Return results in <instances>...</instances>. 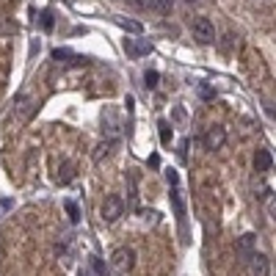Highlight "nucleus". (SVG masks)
<instances>
[{
    "mask_svg": "<svg viewBox=\"0 0 276 276\" xmlns=\"http://www.w3.org/2000/svg\"><path fill=\"white\" fill-rule=\"evenodd\" d=\"M133 265H136V251L127 249V246H122V249H116L114 254H111V268H114L116 273L125 276L127 271H133Z\"/></svg>",
    "mask_w": 276,
    "mask_h": 276,
    "instance_id": "nucleus-1",
    "label": "nucleus"
},
{
    "mask_svg": "<svg viewBox=\"0 0 276 276\" xmlns=\"http://www.w3.org/2000/svg\"><path fill=\"white\" fill-rule=\"evenodd\" d=\"M191 33H193V39H196L199 44L215 42V25L207 20V17H196V20L191 22Z\"/></svg>",
    "mask_w": 276,
    "mask_h": 276,
    "instance_id": "nucleus-2",
    "label": "nucleus"
},
{
    "mask_svg": "<svg viewBox=\"0 0 276 276\" xmlns=\"http://www.w3.org/2000/svg\"><path fill=\"white\" fill-rule=\"evenodd\" d=\"M99 213H102V218L108 221V224L119 221L122 215H125V202H122V196H116V193L105 196V202H102V207H99Z\"/></svg>",
    "mask_w": 276,
    "mask_h": 276,
    "instance_id": "nucleus-3",
    "label": "nucleus"
},
{
    "mask_svg": "<svg viewBox=\"0 0 276 276\" xmlns=\"http://www.w3.org/2000/svg\"><path fill=\"white\" fill-rule=\"evenodd\" d=\"M254 246H257V235L254 232H246V235L238 238V243H235V254H238V260L243 262V265H249V260L257 254Z\"/></svg>",
    "mask_w": 276,
    "mask_h": 276,
    "instance_id": "nucleus-4",
    "label": "nucleus"
},
{
    "mask_svg": "<svg viewBox=\"0 0 276 276\" xmlns=\"http://www.w3.org/2000/svg\"><path fill=\"white\" fill-rule=\"evenodd\" d=\"M224 141H227V130L215 125V127H210V130L204 133V149L215 152V149H221V146H224Z\"/></svg>",
    "mask_w": 276,
    "mask_h": 276,
    "instance_id": "nucleus-5",
    "label": "nucleus"
},
{
    "mask_svg": "<svg viewBox=\"0 0 276 276\" xmlns=\"http://www.w3.org/2000/svg\"><path fill=\"white\" fill-rule=\"evenodd\" d=\"M125 52L130 58H141V56H149L152 44L146 39H125Z\"/></svg>",
    "mask_w": 276,
    "mask_h": 276,
    "instance_id": "nucleus-6",
    "label": "nucleus"
},
{
    "mask_svg": "<svg viewBox=\"0 0 276 276\" xmlns=\"http://www.w3.org/2000/svg\"><path fill=\"white\" fill-rule=\"evenodd\" d=\"M249 276H271V262L265 254H254L249 260Z\"/></svg>",
    "mask_w": 276,
    "mask_h": 276,
    "instance_id": "nucleus-7",
    "label": "nucleus"
},
{
    "mask_svg": "<svg viewBox=\"0 0 276 276\" xmlns=\"http://www.w3.org/2000/svg\"><path fill=\"white\" fill-rule=\"evenodd\" d=\"M52 61H64V64H86L89 58H86V56H78V52H72L69 47H56V50H52Z\"/></svg>",
    "mask_w": 276,
    "mask_h": 276,
    "instance_id": "nucleus-8",
    "label": "nucleus"
},
{
    "mask_svg": "<svg viewBox=\"0 0 276 276\" xmlns=\"http://www.w3.org/2000/svg\"><path fill=\"white\" fill-rule=\"evenodd\" d=\"M271 166H273V157H271V152L268 149H257L254 152V172H260V174H265V172H271Z\"/></svg>",
    "mask_w": 276,
    "mask_h": 276,
    "instance_id": "nucleus-9",
    "label": "nucleus"
},
{
    "mask_svg": "<svg viewBox=\"0 0 276 276\" xmlns=\"http://www.w3.org/2000/svg\"><path fill=\"white\" fill-rule=\"evenodd\" d=\"M169 199H172V207H174V215H177V221L183 224V221H185V204H183V196H180V191H177V188H172Z\"/></svg>",
    "mask_w": 276,
    "mask_h": 276,
    "instance_id": "nucleus-10",
    "label": "nucleus"
},
{
    "mask_svg": "<svg viewBox=\"0 0 276 276\" xmlns=\"http://www.w3.org/2000/svg\"><path fill=\"white\" fill-rule=\"evenodd\" d=\"M64 207H67L69 221H72V224H80V207H78V202H75V199H67V202H64Z\"/></svg>",
    "mask_w": 276,
    "mask_h": 276,
    "instance_id": "nucleus-11",
    "label": "nucleus"
},
{
    "mask_svg": "<svg viewBox=\"0 0 276 276\" xmlns=\"http://www.w3.org/2000/svg\"><path fill=\"white\" fill-rule=\"evenodd\" d=\"M157 133H160V144H163V146L172 144L174 130H172V125H169V122H160V125H157Z\"/></svg>",
    "mask_w": 276,
    "mask_h": 276,
    "instance_id": "nucleus-12",
    "label": "nucleus"
},
{
    "mask_svg": "<svg viewBox=\"0 0 276 276\" xmlns=\"http://www.w3.org/2000/svg\"><path fill=\"white\" fill-rule=\"evenodd\" d=\"M72 180H75V163H64L61 174H58V183L67 185V183H72Z\"/></svg>",
    "mask_w": 276,
    "mask_h": 276,
    "instance_id": "nucleus-13",
    "label": "nucleus"
},
{
    "mask_svg": "<svg viewBox=\"0 0 276 276\" xmlns=\"http://www.w3.org/2000/svg\"><path fill=\"white\" fill-rule=\"evenodd\" d=\"M152 9H155L157 14H172L174 0H152Z\"/></svg>",
    "mask_w": 276,
    "mask_h": 276,
    "instance_id": "nucleus-14",
    "label": "nucleus"
},
{
    "mask_svg": "<svg viewBox=\"0 0 276 276\" xmlns=\"http://www.w3.org/2000/svg\"><path fill=\"white\" fill-rule=\"evenodd\" d=\"M39 25H42V31H52L56 20H52V11H50V9H44L42 14H39Z\"/></svg>",
    "mask_w": 276,
    "mask_h": 276,
    "instance_id": "nucleus-15",
    "label": "nucleus"
},
{
    "mask_svg": "<svg viewBox=\"0 0 276 276\" xmlns=\"http://www.w3.org/2000/svg\"><path fill=\"white\" fill-rule=\"evenodd\" d=\"M89 265L97 276H108V268H105V262L99 260V257H89Z\"/></svg>",
    "mask_w": 276,
    "mask_h": 276,
    "instance_id": "nucleus-16",
    "label": "nucleus"
},
{
    "mask_svg": "<svg viewBox=\"0 0 276 276\" xmlns=\"http://www.w3.org/2000/svg\"><path fill=\"white\" fill-rule=\"evenodd\" d=\"M157 80H160V75H157L155 69H146V72H144V86H146V89H155Z\"/></svg>",
    "mask_w": 276,
    "mask_h": 276,
    "instance_id": "nucleus-17",
    "label": "nucleus"
},
{
    "mask_svg": "<svg viewBox=\"0 0 276 276\" xmlns=\"http://www.w3.org/2000/svg\"><path fill=\"white\" fill-rule=\"evenodd\" d=\"M119 25L125 28V31H130V33H141V31H144V25L136 22V20H119Z\"/></svg>",
    "mask_w": 276,
    "mask_h": 276,
    "instance_id": "nucleus-18",
    "label": "nucleus"
},
{
    "mask_svg": "<svg viewBox=\"0 0 276 276\" xmlns=\"http://www.w3.org/2000/svg\"><path fill=\"white\" fill-rule=\"evenodd\" d=\"M127 6L136 9V11H144V9H149V6H152V0H127Z\"/></svg>",
    "mask_w": 276,
    "mask_h": 276,
    "instance_id": "nucleus-19",
    "label": "nucleus"
},
{
    "mask_svg": "<svg viewBox=\"0 0 276 276\" xmlns=\"http://www.w3.org/2000/svg\"><path fill=\"white\" fill-rule=\"evenodd\" d=\"M199 97H202V99H213L215 89H210V86H199Z\"/></svg>",
    "mask_w": 276,
    "mask_h": 276,
    "instance_id": "nucleus-20",
    "label": "nucleus"
},
{
    "mask_svg": "<svg viewBox=\"0 0 276 276\" xmlns=\"http://www.w3.org/2000/svg\"><path fill=\"white\" fill-rule=\"evenodd\" d=\"M166 180H169V185H172V188H177V183H180L177 172H172V169H169V172H166Z\"/></svg>",
    "mask_w": 276,
    "mask_h": 276,
    "instance_id": "nucleus-21",
    "label": "nucleus"
},
{
    "mask_svg": "<svg viewBox=\"0 0 276 276\" xmlns=\"http://www.w3.org/2000/svg\"><path fill=\"white\" fill-rule=\"evenodd\" d=\"M149 166H152V169H157V166H160V157L152 155V157H149Z\"/></svg>",
    "mask_w": 276,
    "mask_h": 276,
    "instance_id": "nucleus-22",
    "label": "nucleus"
},
{
    "mask_svg": "<svg viewBox=\"0 0 276 276\" xmlns=\"http://www.w3.org/2000/svg\"><path fill=\"white\" fill-rule=\"evenodd\" d=\"M78 276H97V273H94L91 268H80V271H78Z\"/></svg>",
    "mask_w": 276,
    "mask_h": 276,
    "instance_id": "nucleus-23",
    "label": "nucleus"
},
{
    "mask_svg": "<svg viewBox=\"0 0 276 276\" xmlns=\"http://www.w3.org/2000/svg\"><path fill=\"white\" fill-rule=\"evenodd\" d=\"M271 215H273V221H276V204H273V207H271Z\"/></svg>",
    "mask_w": 276,
    "mask_h": 276,
    "instance_id": "nucleus-24",
    "label": "nucleus"
}]
</instances>
